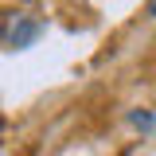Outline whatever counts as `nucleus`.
<instances>
[{
    "mask_svg": "<svg viewBox=\"0 0 156 156\" xmlns=\"http://www.w3.org/2000/svg\"><path fill=\"white\" fill-rule=\"evenodd\" d=\"M43 31V23L35 16H23V12H12V16H4L0 23V43L4 47H31Z\"/></svg>",
    "mask_w": 156,
    "mask_h": 156,
    "instance_id": "nucleus-1",
    "label": "nucleus"
},
{
    "mask_svg": "<svg viewBox=\"0 0 156 156\" xmlns=\"http://www.w3.org/2000/svg\"><path fill=\"white\" fill-rule=\"evenodd\" d=\"M148 12H152V16H156V0H152V8H148Z\"/></svg>",
    "mask_w": 156,
    "mask_h": 156,
    "instance_id": "nucleus-3",
    "label": "nucleus"
},
{
    "mask_svg": "<svg viewBox=\"0 0 156 156\" xmlns=\"http://www.w3.org/2000/svg\"><path fill=\"white\" fill-rule=\"evenodd\" d=\"M133 125L136 129H152V113H133Z\"/></svg>",
    "mask_w": 156,
    "mask_h": 156,
    "instance_id": "nucleus-2",
    "label": "nucleus"
}]
</instances>
